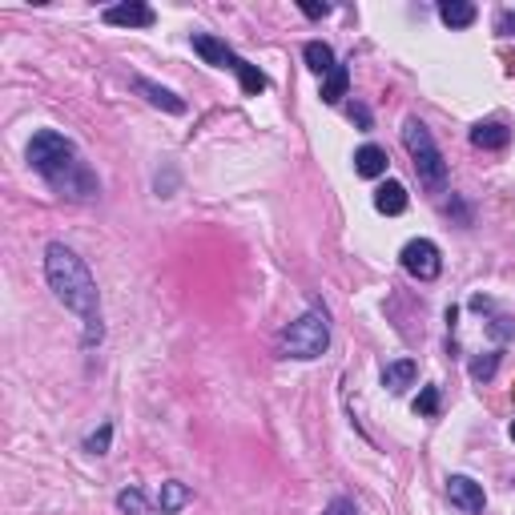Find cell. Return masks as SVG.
<instances>
[{"label":"cell","mask_w":515,"mask_h":515,"mask_svg":"<svg viewBox=\"0 0 515 515\" xmlns=\"http://www.w3.org/2000/svg\"><path fill=\"white\" fill-rule=\"evenodd\" d=\"M347 85H350L347 65H334V69L326 73V81H323V101H326V105H339L342 97H347Z\"/></svg>","instance_id":"15"},{"label":"cell","mask_w":515,"mask_h":515,"mask_svg":"<svg viewBox=\"0 0 515 515\" xmlns=\"http://www.w3.org/2000/svg\"><path fill=\"white\" fill-rule=\"evenodd\" d=\"M495 367H499V358H495V355L475 358V363H472V378H475V383H488V378L495 375Z\"/></svg>","instance_id":"20"},{"label":"cell","mask_w":515,"mask_h":515,"mask_svg":"<svg viewBox=\"0 0 515 515\" xmlns=\"http://www.w3.org/2000/svg\"><path fill=\"white\" fill-rule=\"evenodd\" d=\"M193 53L206 57V61L218 65V69H238V61H242L226 41H214V36H206V33H193Z\"/></svg>","instance_id":"7"},{"label":"cell","mask_w":515,"mask_h":515,"mask_svg":"<svg viewBox=\"0 0 515 515\" xmlns=\"http://www.w3.org/2000/svg\"><path fill=\"white\" fill-rule=\"evenodd\" d=\"M402 270H407L410 278H419V282L439 278V270H443L439 246L427 242V238H415V242H407V246H402Z\"/></svg>","instance_id":"5"},{"label":"cell","mask_w":515,"mask_h":515,"mask_svg":"<svg viewBox=\"0 0 515 515\" xmlns=\"http://www.w3.org/2000/svg\"><path fill=\"white\" fill-rule=\"evenodd\" d=\"M238 77H242V89H246V93H250V97H258V93H262V89H266V73L262 69H258V65H250V61H238Z\"/></svg>","instance_id":"19"},{"label":"cell","mask_w":515,"mask_h":515,"mask_svg":"<svg viewBox=\"0 0 515 515\" xmlns=\"http://www.w3.org/2000/svg\"><path fill=\"white\" fill-rule=\"evenodd\" d=\"M511 439H515V423H511Z\"/></svg>","instance_id":"27"},{"label":"cell","mask_w":515,"mask_h":515,"mask_svg":"<svg viewBox=\"0 0 515 515\" xmlns=\"http://www.w3.org/2000/svg\"><path fill=\"white\" fill-rule=\"evenodd\" d=\"M439 410V391L435 386H423L419 399H415V415H435Z\"/></svg>","instance_id":"21"},{"label":"cell","mask_w":515,"mask_h":515,"mask_svg":"<svg viewBox=\"0 0 515 515\" xmlns=\"http://www.w3.org/2000/svg\"><path fill=\"white\" fill-rule=\"evenodd\" d=\"M402 145H407V153L415 158V174H419V182L427 185V190H443L447 185V161H443V153H439V145L431 141L427 125L410 117V121L402 125Z\"/></svg>","instance_id":"3"},{"label":"cell","mask_w":515,"mask_h":515,"mask_svg":"<svg viewBox=\"0 0 515 515\" xmlns=\"http://www.w3.org/2000/svg\"><path fill=\"white\" fill-rule=\"evenodd\" d=\"M105 25L149 28L153 25V9H149V4H117V9H105Z\"/></svg>","instance_id":"8"},{"label":"cell","mask_w":515,"mask_h":515,"mask_svg":"<svg viewBox=\"0 0 515 515\" xmlns=\"http://www.w3.org/2000/svg\"><path fill=\"white\" fill-rule=\"evenodd\" d=\"M515 28V12H503V17H499V33H511Z\"/></svg>","instance_id":"26"},{"label":"cell","mask_w":515,"mask_h":515,"mask_svg":"<svg viewBox=\"0 0 515 515\" xmlns=\"http://www.w3.org/2000/svg\"><path fill=\"white\" fill-rule=\"evenodd\" d=\"M133 85H137V93H145V97H149V101H153V105H158V109H166V113H185V101H182V97H174V93H169V89L153 85V81H145V77H137V81H133Z\"/></svg>","instance_id":"10"},{"label":"cell","mask_w":515,"mask_h":515,"mask_svg":"<svg viewBox=\"0 0 515 515\" xmlns=\"http://www.w3.org/2000/svg\"><path fill=\"white\" fill-rule=\"evenodd\" d=\"M306 65L318 73V77H326V73L334 69V53H331V44H323V41H310L306 44Z\"/></svg>","instance_id":"17"},{"label":"cell","mask_w":515,"mask_h":515,"mask_svg":"<svg viewBox=\"0 0 515 515\" xmlns=\"http://www.w3.org/2000/svg\"><path fill=\"white\" fill-rule=\"evenodd\" d=\"M109 435H113V427H109V423H105V427H101V431H97V435H89V451H93V455H105V447H109Z\"/></svg>","instance_id":"22"},{"label":"cell","mask_w":515,"mask_h":515,"mask_svg":"<svg viewBox=\"0 0 515 515\" xmlns=\"http://www.w3.org/2000/svg\"><path fill=\"white\" fill-rule=\"evenodd\" d=\"M439 17L451 28H467L480 12H475V4H467V0H443V4H439Z\"/></svg>","instance_id":"14"},{"label":"cell","mask_w":515,"mask_h":515,"mask_svg":"<svg viewBox=\"0 0 515 515\" xmlns=\"http://www.w3.org/2000/svg\"><path fill=\"white\" fill-rule=\"evenodd\" d=\"M350 121H358V125H363V129H367V125H371V113H367V109H363V105H355V109H350Z\"/></svg>","instance_id":"24"},{"label":"cell","mask_w":515,"mask_h":515,"mask_svg":"<svg viewBox=\"0 0 515 515\" xmlns=\"http://www.w3.org/2000/svg\"><path fill=\"white\" fill-rule=\"evenodd\" d=\"M182 503H190V491L182 483H161V499H158V511L161 515H174Z\"/></svg>","instance_id":"18"},{"label":"cell","mask_w":515,"mask_h":515,"mask_svg":"<svg viewBox=\"0 0 515 515\" xmlns=\"http://www.w3.org/2000/svg\"><path fill=\"white\" fill-rule=\"evenodd\" d=\"M472 141L480 149H503L507 141H511V129H507V125H499V121H480L472 129Z\"/></svg>","instance_id":"13"},{"label":"cell","mask_w":515,"mask_h":515,"mask_svg":"<svg viewBox=\"0 0 515 515\" xmlns=\"http://www.w3.org/2000/svg\"><path fill=\"white\" fill-rule=\"evenodd\" d=\"M44 274H49L53 294L85 323V347L101 342V298H97V282L85 270V262H81L69 246L53 242L44 250Z\"/></svg>","instance_id":"1"},{"label":"cell","mask_w":515,"mask_h":515,"mask_svg":"<svg viewBox=\"0 0 515 515\" xmlns=\"http://www.w3.org/2000/svg\"><path fill=\"white\" fill-rule=\"evenodd\" d=\"M326 515H358V511H355V503H350V499H334V503L326 507Z\"/></svg>","instance_id":"23"},{"label":"cell","mask_w":515,"mask_h":515,"mask_svg":"<svg viewBox=\"0 0 515 515\" xmlns=\"http://www.w3.org/2000/svg\"><path fill=\"white\" fill-rule=\"evenodd\" d=\"M28 161H33L36 174L53 185V190H61L65 198H93L97 193V177L89 174L77 145H73L65 133L41 129L28 141Z\"/></svg>","instance_id":"2"},{"label":"cell","mask_w":515,"mask_h":515,"mask_svg":"<svg viewBox=\"0 0 515 515\" xmlns=\"http://www.w3.org/2000/svg\"><path fill=\"white\" fill-rule=\"evenodd\" d=\"M447 495H451V503L459 507L463 515H483V507H488L483 488L475 480H467V475H451V480H447Z\"/></svg>","instance_id":"6"},{"label":"cell","mask_w":515,"mask_h":515,"mask_svg":"<svg viewBox=\"0 0 515 515\" xmlns=\"http://www.w3.org/2000/svg\"><path fill=\"white\" fill-rule=\"evenodd\" d=\"M415 375H419V367H415L410 358H399V363H391V367L383 371V386L391 394H399V391H407V386L415 383Z\"/></svg>","instance_id":"11"},{"label":"cell","mask_w":515,"mask_h":515,"mask_svg":"<svg viewBox=\"0 0 515 515\" xmlns=\"http://www.w3.org/2000/svg\"><path fill=\"white\" fill-rule=\"evenodd\" d=\"M282 355L286 358H318L331 347V326H326V310H306L298 323H290L278 339Z\"/></svg>","instance_id":"4"},{"label":"cell","mask_w":515,"mask_h":515,"mask_svg":"<svg viewBox=\"0 0 515 515\" xmlns=\"http://www.w3.org/2000/svg\"><path fill=\"white\" fill-rule=\"evenodd\" d=\"M355 174H358V177H383V174H386V149L363 145V149L355 153Z\"/></svg>","instance_id":"9"},{"label":"cell","mask_w":515,"mask_h":515,"mask_svg":"<svg viewBox=\"0 0 515 515\" xmlns=\"http://www.w3.org/2000/svg\"><path fill=\"white\" fill-rule=\"evenodd\" d=\"M302 12H306V17H326V12H331V9H326V4H302Z\"/></svg>","instance_id":"25"},{"label":"cell","mask_w":515,"mask_h":515,"mask_svg":"<svg viewBox=\"0 0 515 515\" xmlns=\"http://www.w3.org/2000/svg\"><path fill=\"white\" fill-rule=\"evenodd\" d=\"M117 507H121V511H129V515H161L158 503H149L137 488H125L121 495H117Z\"/></svg>","instance_id":"16"},{"label":"cell","mask_w":515,"mask_h":515,"mask_svg":"<svg viewBox=\"0 0 515 515\" xmlns=\"http://www.w3.org/2000/svg\"><path fill=\"white\" fill-rule=\"evenodd\" d=\"M375 210L378 214H402L407 210V190L399 182H383L375 190Z\"/></svg>","instance_id":"12"}]
</instances>
